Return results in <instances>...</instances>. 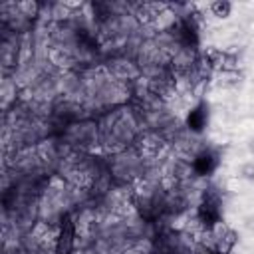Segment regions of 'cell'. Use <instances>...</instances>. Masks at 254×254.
I'll return each mask as SVG.
<instances>
[{
  "mask_svg": "<svg viewBox=\"0 0 254 254\" xmlns=\"http://www.w3.org/2000/svg\"><path fill=\"white\" fill-rule=\"evenodd\" d=\"M200 58L210 65V69L214 73H218L222 69V62H224V50L214 48V46H206L204 50H200Z\"/></svg>",
  "mask_w": 254,
  "mask_h": 254,
  "instance_id": "obj_6",
  "label": "cell"
},
{
  "mask_svg": "<svg viewBox=\"0 0 254 254\" xmlns=\"http://www.w3.org/2000/svg\"><path fill=\"white\" fill-rule=\"evenodd\" d=\"M248 228H250V230H254V218H250V220H248Z\"/></svg>",
  "mask_w": 254,
  "mask_h": 254,
  "instance_id": "obj_12",
  "label": "cell"
},
{
  "mask_svg": "<svg viewBox=\"0 0 254 254\" xmlns=\"http://www.w3.org/2000/svg\"><path fill=\"white\" fill-rule=\"evenodd\" d=\"M218 163H220L218 151L206 145V147H202L194 155V159H192V171H194V175L198 179H208L218 169Z\"/></svg>",
  "mask_w": 254,
  "mask_h": 254,
  "instance_id": "obj_2",
  "label": "cell"
},
{
  "mask_svg": "<svg viewBox=\"0 0 254 254\" xmlns=\"http://www.w3.org/2000/svg\"><path fill=\"white\" fill-rule=\"evenodd\" d=\"M105 67H107V71H109V75H111L113 79H117V81H121V83H129V85L135 83V81L143 75L139 64H137L135 60H131V58H125V56L109 58V60L105 62Z\"/></svg>",
  "mask_w": 254,
  "mask_h": 254,
  "instance_id": "obj_1",
  "label": "cell"
},
{
  "mask_svg": "<svg viewBox=\"0 0 254 254\" xmlns=\"http://www.w3.org/2000/svg\"><path fill=\"white\" fill-rule=\"evenodd\" d=\"M236 242H238V234H236L234 228H230V230L226 232V236L214 244V250H216L218 254H230V252L234 250Z\"/></svg>",
  "mask_w": 254,
  "mask_h": 254,
  "instance_id": "obj_9",
  "label": "cell"
},
{
  "mask_svg": "<svg viewBox=\"0 0 254 254\" xmlns=\"http://www.w3.org/2000/svg\"><path fill=\"white\" fill-rule=\"evenodd\" d=\"M208 12L218 20H226L232 12V4L228 0H214L208 4Z\"/></svg>",
  "mask_w": 254,
  "mask_h": 254,
  "instance_id": "obj_10",
  "label": "cell"
},
{
  "mask_svg": "<svg viewBox=\"0 0 254 254\" xmlns=\"http://www.w3.org/2000/svg\"><path fill=\"white\" fill-rule=\"evenodd\" d=\"M20 83L12 77V75H4L2 77V111L6 113L8 109H12L16 103H18V97H20Z\"/></svg>",
  "mask_w": 254,
  "mask_h": 254,
  "instance_id": "obj_5",
  "label": "cell"
},
{
  "mask_svg": "<svg viewBox=\"0 0 254 254\" xmlns=\"http://www.w3.org/2000/svg\"><path fill=\"white\" fill-rule=\"evenodd\" d=\"M252 151H254V141H252Z\"/></svg>",
  "mask_w": 254,
  "mask_h": 254,
  "instance_id": "obj_13",
  "label": "cell"
},
{
  "mask_svg": "<svg viewBox=\"0 0 254 254\" xmlns=\"http://www.w3.org/2000/svg\"><path fill=\"white\" fill-rule=\"evenodd\" d=\"M183 121H185V129H187L189 133L200 135V133L204 131L206 123H208V105L204 103V99L198 101L196 105L189 107V109H187V115L183 117Z\"/></svg>",
  "mask_w": 254,
  "mask_h": 254,
  "instance_id": "obj_3",
  "label": "cell"
},
{
  "mask_svg": "<svg viewBox=\"0 0 254 254\" xmlns=\"http://www.w3.org/2000/svg\"><path fill=\"white\" fill-rule=\"evenodd\" d=\"M240 177L246 181H254V163H244L240 167Z\"/></svg>",
  "mask_w": 254,
  "mask_h": 254,
  "instance_id": "obj_11",
  "label": "cell"
},
{
  "mask_svg": "<svg viewBox=\"0 0 254 254\" xmlns=\"http://www.w3.org/2000/svg\"><path fill=\"white\" fill-rule=\"evenodd\" d=\"M16 6H18V12L24 18H28L34 24L38 22V18L42 14V2H38V0H20V2H16Z\"/></svg>",
  "mask_w": 254,
  "mask_h": 254,
  "instance_id": "obj_7",
  "label": "cell"
},
{
  "mask_svg": "<svg viewBox=\"0 0 254 254\" xmlns=\"http://www.w3.org/2000/svg\"><path fill=\"white\" fill-rule=\"evenodd\" d=\"M240 79H242L240 71H218V73H214V83L218 87H224V89L236 87L240 83Z\"/></svg>",
  "mask_w": 254,
  "mask_h": 254,
  "instance_id": "obj_8",
  "label": "cell"
},
{
  "mask_svg": "<svg viewBox=\"0 0 254 254\" xmlns=\"http://www.w3.org/2000/svg\"><path fill=\"white\" fill-rule=\"evenodd\" d=\"M200 60V50L198 48H187V46H179L175 50V54L171 56V69L175 73L181 71H190Z\"/></svg>",
  "mask_w": 254,
  "mask_h": 254,
  "instance_id": "obj_4",
  "label": "cell"
}]
</instances>
